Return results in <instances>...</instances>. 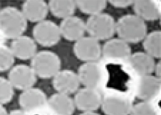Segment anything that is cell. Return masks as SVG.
Segmentation results:
<instances>
[{"label":"cell","instance_id":"1","mask_svg":"<svg viewBox=\"0 0 161 115\" xmlns=\"http://www.w3.org/2000/svg\"><path fill=\"white\" fill-rule=\"evenodd\" d=\"M147 30L146 21L135 14L124 15L116 22V33L118 38L129 44L143 41Z\"/></svg>","mask_w":161,"mask_h":115},{"label":"cell","instance_id":"2","mask_svg":"<svg viewBox=\"0 0 161 115\" xmlns=\"http://www.w3.org/2000/svg\"><path fill=\"white\" fill-rule=\"evenodd\" d=\"M28 21L21 10L7 6L0 10V33L4 38L12 40L26 31Z\"/></svg>","mask_w":161,"mask_h":115},{"label":"cell","instance_id":"3","mask_svg":"<svg viewBox=\"0 0 161 115\" xmlns=\"http://www.w3.org/2000/svg\"><path fill=\"white\" fill-rule=\"evenodd\" d=\"M60 57L50 50L37 51L31 59L30 66L37 77L42 79L53 78L60 70Z\"/></svg>","mask_w":161,"mask_h":115},{"label":"cell","instance_id":"4","mask_svg":"<svg viewBox=\"0 0 161 115\" xmlns=\"http://www.w3.org/2000/svg\"><path fill=\"white\" fill-rule=\"evenodd\" d=\"M85 25L89 36L99 41L112 38L116 33V21L112 16L107 13L89 16Z\"/></svg>","mask_w":161,"mask_h":115},{"label":"cell","instance_id":"5","mask_svg":"<svg viewBox=\"0 0 161 115\" xmlns=\"http://www.w3.org/2000/svg\"><path fill=\"white\" fill-rule=\"evenodd\" d=\"M32 33L36 42L43 47L56 45L61 38L59 26L50 20L46 19L36 24Z\"/></svg>","mask_w":161,"mask_h":115},{"label":"cell","instance_id":"6","mask_svg":"<svg viewBox=\"0 0 161 115\" xmlns=\"http://www.w3.org/2000/svg\"><path fill=\"white\" fill-rule=\"evenodd\" d=\"M8 79L14 89L24 91L34 87L37 77L30 65L19 64L12 67Z\"/></svg>","mask_w":161,"mask_h":115},{"label":"cell","instance_id":"7","mask_svg":"<svg viewBox=\"0 0 161 115\" xmlns=\"http://www.w3.org/2000/svg\"><path fill=\"white\" fill-rule=\"evenodd\" d=\"M73 52L75 57L84 62L97 61L102 55L99 41L90 36H85L74 42Z\"/></svg>","mask_w":161,"mask_h":115},{"label":"cell","instance_id":"8","mask_svg":"<svg viewBox=\"0 0 161 115\" xmlns=\"http://www.w3.org/2000/svg\"><path fill=\"white\" fill-rule=\"evenodd\" d=\"M103 97L97 88L84 87L75 95V107L82 112H95L101 107Z\"/></svg>","mask_w":161,"mask_h":115},{"label":"cell","instance_id":"9","mask_svg":"<svg viewBox=\"0 0 161 115\" xmlns=\"http://www.w3.org/2000/svg\"><path fill=\"white\" fill-rule=\"evenodd\" d=\"M47 98L41 89L32 87L22 91L19 97V104L29 113L38 112L47 106Z\"/></svg>","mask_w":161,"mask_h":115},{"label":"cell","instance_id":"10","mask_svg":"<svg viewBox=\"0 0 161 115\" xmlns=\"http://www.w3.org/2000/svg\"><path fill=\"white\" fill-rule=\"evenodd\" d=\"M52 78L53 87L58 93L69 96L79 89L80 81L77 73L73 70H60Z\"/></svg>","mask_w":161,"mask_h":115},{"label":"cell","instance_id":"11","mask_svg":"<svg viewBox=\"0 0 161 115\" xmlns=\"http://www.w3.org/2000/svg\"><path fill=\"white\" fill-rule=\"evenodd\" d=\"M76 73L80 84L84 87L98 88L103 80V70L97 61L80 64Z\"/></svg>","mask_w":161,"mask_h":115},{"label":"cell","instance_id":"12","mask_svg":"<svg viewBox=\"0 0 161 115\" xmlns=\"http://www.w3.org/2000/svg\"><path fill=\"white\" fill-rule=\"evenodd\" d=\"M58 26L61 37L68 41L75 42L84 37L86 32L85 22L76 16L62 19Z\"/></svg>","mask_w":161,"mask_h":115},{"label":"cell","instance_id":"13","mask_svg":"<svg viewBox=\"0 0 161 115\" xmlns=\"http://www.w3.org/2000/svg\"><path fill=\"white\" fill-rule=\"evenodd\" d=\"M133 106L128 98L111 95L103 98L100 107L106 115H130Z\"/></svg>","mask_w":161,"mask_h":115},{"label":"cell","instance_id":"14","mask_svg":"<svg viewBox=\"0 0 161 115\" xmlns=\"http://www.w3.org/2000/svg\"><path fill=\"white\" fill-rule=\"evenodd\" d=\"M9 47L14 57L20 60H31L37 52V43L24 35L12 40Z\"/></svg>","mask_w":161,"mask_h":115},{"label":"cell","instance_id":"15","mask_svg":"<svg viewBox=\"0 0 161 115\" xmlns=\"http://www.w3.org/2000/svg\"><path fill=\"white\" fill-rule=\"evenodd\" d=\"M161 86V78L152 74L141 76L137 86L136 97L144 101H150L158 95Z\"/></svg>","mask_w":161,"mask_h":115},{"label":"cell","instance_id":"16","mask_svg":"<svg viewBox=\"0 0 161 115\" xmlns=\"http://www.w3.org/2000/svg\"><path fill=\"white\" fill-rule=\"evenodd\" d=\"M47 106L52 115H72L75 108L72 98L58 92L47 99Z\"/></svg>","mask_w":161,"mask_h":115},{"label":"cell","instance_id":"17","mask_svg":"<svg viewBox=\"0 0 161 115\" xmlns=\"http://www.w3.org/2000/svg\"><path fill=\"white\" fill-rule=\"evenodd\" d=\"M21 11L27 21L36 24L46 19L49 12L47 3L42 0L25 1Z\"/></svg>","mask_w":161,"mask_h":115},{"label":"cell","instance_id":"18","mask_svg":"<svg viewBox=\"0 0 161 115\" xmlns=\"http://www.w3.org/2000/svg\"><path fill=\"white\" fill-rule=\"evenodd\" d=\"M104 57L113 59H126L131 54L130 44L121 39L111 38L104 43L102 47Z\"/></svg>","mask_w":161,"mask_h":115},{"label":"cell","instance_id":"19","mask_svg":"<svg viewBox=\"0 0 161 115\" xmlns=\"http://www.w3.org/2000/svg\"><path fill=\"white\" fill-rule=\"evenodd\" d=\"M154 59L145 52H134L129 58L131 68L141 76L153 73L156 64Z\"/></svg>","mask_w":161,"mask_h":115},{"label":"cell","instance_id":"20","mask_svg":"<svg viewBox=\"0 0 161 115\" xmlns=\"http://www.w3.org/2000/svg\"><path fill=\"white\" fill-rule=\"evenodd\" d=\"M135 14L143 20H157L160 18L161 11L153 1H134L132 5Z\"/></svg>","mask_w":161,"mask_h":115},{"label":"cell","instance_id":"21","mask_svg":"<svg viewBox=\"0 0 161 115\" xmlns=\"http://www.w3.org/2000/svg\"><path fill=\"white\" fill-rule=\"evenodd\" d=\"M47 4L52 14L62 19L74 15L76 8L75 1L50 0Z\"/></svg>","mask_w":161,"mask_h":115},{"label":"cell","instance_id":"22","mask_svg":"<svg viewBox=\"0 0 161 115\" xmlns=\"http://www.w3.org/2000/svg\"><path fill=\"white\" fill-rule=\"evenodd\" d=\"M143 47L145 52L154 58L161 57V32L154 30L147 34L143 40Z\"/></svg>","mask_w":161,"mask_h":115},{"label":"cell","instance_id":"23","mask_svg":"<svg viewBox=\"0 0 161 115\" xmlns=\"http://www.w3.org/2000/svg\"><path fill=\"white\" fill-rule=\"evenodd\" d=\"M75 3L81 13L90 16L102 13L107 4L106 1H75Z\"/></svg>","mask_w":161,"mask_h":115},{"label":"cell","instance_id":"24","mask_svg":"<svg viewBox=\"0 0 161 115\" xmlns=\"http://www.w3.org/2000/svg\"><path fill=\"white\" fill-rule=\"evenodd\" d=\"M15 58L9 47L0 46V72L10 70L14 64Z\"/></svg>","mask_w":161,"mask_h":115},{"label":"cell","instance_id":"25","mask_svg":"<svg viewBox=\"0 0 161 115\" xmlns=\"http://www.w3.org/2000/svg\"><path fill=\"white\" fill-rule=\"evenodd\" d=\"M14 94V87L8 79L0 77V104L3 105L10 102Z\"/></svg>","mask_w":161,"mask_h":115},{"label":"cell","instance_id":"26","mask_svg":"<svg viewBox=\"0 0 161 115\" xmlns=\"http://www.w3.org/2000/svg\"><path fill=\"white\" fill-rule=\"evenodd\" d=\"M130 115H159L155 106L150 101L140 102L134 105Z\"/></svg>","mask_w":161,"mask_h":115},{"label":"cell","instance_id":"27","mask_svg":"<svg viewBox=\"0 0 161 115\" xmlns=\"http://www.w3.org/2000/svg\"><path fill=\"white\" fill-rule=\"evenodd\" d=\"M134 1H108L112 6L119 8H125L133 5Z\"/></svg>","mask_w":161,"mask_h":115},{"label":"cell","instance_id":"28","mask_svg":"<svg viewBox=\"0 0 161 115\" xmlns=\"http://www.w3.org/2000/svg\"><path fill=\"white\" fill-rule=\"evenodd\" d=\"M156 77L158 78H161V60L158 61L157 63L155 64L154 70Z\"/></svg>","mask_w":161,"mask_h":115},{"label":"cell","instance_id":"29","mask_svg":"<svg viewBox=\"0 0 161 115\" xmlns=\"http://www.w3.org/2000/svg\"><path fill=\"white\" fill-rule=\"evenodd\" d=\"M8 115H30L22 109H15L11 111Z\"/></svg>","mask_w":161,"mask_h":115},{"label":"cell","instance_id":"30","mask_svg":"<svg viewBox=\"0 0 161 115\" xmlns=\"http://www.w3.org/2000/svg\"><path fill=\"white\" fill-rule=\"evenodd\" d=\"M6 109L3 107V105L0 104V115H8Z\"/></svg>","mask_w":161,"mask_h":115},{"label":"cell","instance_id":"31","mask_svg":"<svg viewBox=\"0 0 161 115\" xmlns=\"http://www.w3.org/2000/svg\"><path fill=\"white\" fill-rule=\"evenodd\" d=\"M78 115H101L95 112H82L81 113Z\"/></svg>","mask_w":161,"mask_h":115},{"label":"cell","instance_id":"32","mask_svg":"<svg viewBox=\"0 0 161 115\" xmlns=\"http://www.w3.org/2000/svg\"><path fill=\"white\" fill-rule=\"evenodd\" d=\"M0 10H1V2H0Z\"/></svg>","mask_w":161,"mask_h":115}]
</instances>
